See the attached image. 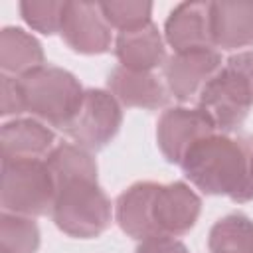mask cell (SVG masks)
<instances>
[{
	"label": "cell",
	"mask_w": 253,
	"mask_h": 253,
	"mask_svg": "<svg viewBox=\"0 0 253 253\" xmlns=\"http://www.w3.org/2000/svg\"><path fill=\"white\" fill-rule=\"evenodd\" d=\"M202 211L200 196L186 182H134L115 200V221L132 239L188 233Z\"/></svg>",
	"instance_id": "obj_1"
},
{
	"label": "cell",
	"mask_w": 253,
	"mask_h": 253,
	"mask_svg": "<svg viewBox=\"0 0 253 253\" xmlns=\"http://www.w3.org/2000/svg\"><path fill=\"white\" fill-rule=\"evenodd\" d=\"M249 156L251 146L243 140L225 132H213L186 152L180 168L200 192L243 204L253 200Z\"/></svg>",
	"instance_id": "obj_2"
},
{
	"label": "cell",
	"mask_w": 253,
	"mask_h": 253,
	"mask_svg": "<svg viewBox=\"0 0 253 253\" xmlns=\"http://www.w3.org/2000/svg\"><path fill=\"white\" fill-rule=\"evenodd\" d=\"M115 217V206L99 186L97 176H73L55 182L51 219L59 231L75 239L105 233Z\"/></svg>",
	"instance_id": "obj_3"
},
{
	"label": "cell",
	"mask_w": 253,
	"mask_h": 253,
	"mask_svg": "<svg viewBox=\"0 0 253 253\" xmlns=\"http://www.w3.org/2000/svg\"><path fill=\"white\" fill-rule=\"evenodd\" d=\"M198 107L221 132L237 130L245 123L253 107V49L237 51L223 61L198 95Z\"/></svg>",
	"instance_id": "obj_4"
},
{
	"label": "cell",
	"mask_w": 253,
	"mask_h": 253,
	"mask_svg": "<svg viewBox=\"0 0 253 253\" xmlns=\"http://www.w3.org/2000/svg\"><path fill=\"white\" fill-rule=\"evenodd\" d=\"M24 111L47 126L65 130L77 113L85 89L79 79L57 65H42L22 77H16Z\"/></svg>",
	"instance_id": "obj_5"
},
{
	"label": "cell",
	"mask_w": 253,
	"mask_h": 253,
	"mask_svg": "<svg viewBox=\"0 0 253 253\" xmlns=\"http://www.w3.org/2000/svg\"><path fill=\"white\" fill-rule=\"evenodd\" d=\"M55 200V182L43 160H8L2 158V211L26 217L51 213Z\"/></svg>",
	"instance_id": "obj_6"
},
{
	"label": "cell",
	"mask_w": 253,
	"mask_h": 253,
	"mask_svg": "<svg viewBox=\"0 0 253 253\" xmlns=\"http://www.w3.org/2000/svg\"><path fill=\"white\" fill-rule=\"evenodd\" d=\"M123 125V107L107 89H85L81 105L65 126V134L81 148H105Z\"/></svg>",
	"instance_id": "obj_7"
},
{
	"label": "cell",
	"mask_w": 253,
	"mask_h": 253,
	"mask_svg": "<svg viewBox=\"0 0 253 253\" xmlns=\"http://www.w3.org/2000/svg\"><path fill=\"white\" fill-rule=\"evenodd\" d=\"M213 132H217V126L204 109L178 105L158 117L156 144L170 164H182L186 152Z\"/></svg>",
	"instance_id": "obj_8"
},
{
	"label": "cell",
	"mask_w": 253,
	"mask_h": 253,
	"mask_svg": "<svg viewBox=\"0 0 253 253\" xmlns=\"http://www.w3.org/2000/svg\"><path fill=\"white\" fill-rule=\"evenodd\" d=\"M221 65L223 59L215 47L172 53L162 65L166 89L180 103L192 101L202 93L206 83L221 69Z\"/></svg>",
	"instance_id": "obj_9"
},
{
	"label": "cell",
	"mask_w": 253,
	"mask_h": 253,
	"mask_svg": "<svg viewBox=\"0 0 253 253\" xmlns=\"http://www.w3.org/2000/svg\"><path fill=\"white\" fill-rule=\"evenodd\" d=\"M113 28L105 20L99 2H67L61 22V40L77 53H107L113 40Z\"/></svg>",
	"instance_id": "obj_10"
},
{
	"label": "cell",
	"mask_w": 253,
	"mask_h": 253,
	"mask_svg": "<svg viewBox=\"0 0 253 253\" xmlns=\"http://www.w3.org/2000/svg\"><path fill=\"white\" fill-rule=\"evenodd\" d=\"M164 42L174 53L213 47L210 34V2L176 4L164 22Z\"/></svg>",
	"instance_id": "obj_11"
},
{
	"label": "cell",
	"mask_w": 253,
	"mask_h": 253,
	"mask_svg": "<svg viewBox=\"0 0 253 253\" xmlns=\"http://www.w3.org/2000/svg\"><path fill=\"white\" fill-rule=\"evenodd\" d=\"M0 146L8 160H43L55 146V132L34 117L12 119L0 128Z\"/></svg>",
	"instance_id": "obj_12"
},
{
	"label": "cell",
	"mask_w": 253,
	"mask_h": 253,
	"mask_svg": "<svg viewBox=\"0 0 253 253\" xmlns=\"http://www.w3.org/2000/svg\"><path fill=\"white\" fill-rule=\"evenodd\" d=\"M210 34L213 47L241 49L253 45V2H210Z\"/></svg>",
	"instance_id": "obj_13"
},
{
	"label": "cell",
	"mask_w": 253,
	"mask_h": 253,
	"mask_svg": "<svg viewBox=\"0 0 253 253\" xmlns=\"http://www.w3.org/2000/svg\"><path fill=\"white\" fill-rule=\"evenodd\" d=\"M113 49L119 65L132 71H152L166 61V42L154 22L119 32Z\"/></svg>",
	"instance_id": "obj_14"
},
{
	"label": "cell",
	"mask_w": 253,
	"mask_h": 253,
	"mask_svg": "<svg viewBox=\"0 0 253 253\" xmlns=\"http://www.w3.org/2000/svg\"><path fill=\"white\" fill-rule=\"evenodd\" d=\"M107 91L126 109H160L168 101L166 85L152 71H132L121 65L109 73Z\"/></svg>",
	"instance_id": "obj_15"
},
{
	"label": "cell",
	"mask_w": 253,
	"mask_h": 253,
	"mask_svg": "<svg viewBox=\"0 0 253 253\" xmlns=\"http://www.w3.org/2000/svg\"><path fill=\"white\" fill-rule=\"evenodd\" d=\"M42 65H45V53L36 36L16 26L2 28L0 32L2 75L22 77Z\"/></svg>",
	"instance_id": "obj_16"
},
{
	"label": "cell",
	"mask_w": 253,
	"mask_h": 253,
	"mask_svg": "<svg viewBox=\"0 0 253 253\" xmlns=\"http://www.w3.org/2000/svg\"><path fill=\"white\" fill-rule=\"evenodd\" d=\"M210 253H253V219L245 213H227L208 233Z\"/></svg>",
	"instance_id": "obj_17"
},
{
	"label": "cell",
	"mask_w": 253,
	"mask_h": 253,
	"mask_svg": "<svg viewBox=\"0 0 253 253\" xmlns=\"http://www.w3.org/2000/svg\"><path fill=\"white\" fill-rule=\"evenodd\" d=\"M40 249V227L34 217L2 211L0 253H36Z\"/></svg>",
	"instance_id": "obj_18"
},
{
	"label": "cell",
	"mask_w": 253,
	"mask_h": 253,
	"mask_svg": "<svg viewBox=\"0 0 253 253\" xmlns=\"http://www.w3.org/2000/svg\"><path fill=\"white\" fill-rule=\"evenodd\" d=\"M101 12L111 28L119 32H128L140 26H146L152 22V4L142 0H111V2H99Z\"/></svg>",
	"instance_id": "obj_19"
},
{
	"label": "cell",
	"mask_w": 253,
	"mask_h": 253,
	"mask_svg": "<svg viewBox=\"0 0 253 253\" xmlns=\"http://www.w3.org/2000/svg\"><path fill=\"white\" fill-rule=\"evenodd\" d=\"M65 4L61 0H24L18 4L22 20L36 32L51 36L61 30Z\"/></svg>",
	"instance_id": "obj_20"
},
{
	"label": "cell",
	"mask_w": 253,
	"mask_h": 253,
	"mask_svg": "<svg viewBox=\"0 0 253 253\" xmlns=\"http://www.w3.org/2000/svg\"><path fill=\"white\" fill-rule=\"evenodd\" d=\"M22 113H26V111H24V103H22V95H20L16 77L2 75V79H0V115L2 117L14 115L18 119V115H22Z\"/></svg>",
	"instance_id": "obj_21"
},
{
	"label": "cell",
	"mask_w": 253,
	"mask_h": 253,
	"mask_svg": "<svg viewBox=\"0 0 253 253\" xmlns=\"http://www.w3.org/2000/svg\"><path fill=\"white\" fill-rule=\"evenodd\" d=\"M134 253H190V249L178 237H172V235H154V237L142 239L136 245Z\"/></svg>",
	"instance_id": "obj_22"
},
{
	"label": "cell",
	"mask_w": 253,
	"mask_h": 253,
	"mask_svg": "<svg viewBox=\"0 0 253 253\" xmlns=\"http://www.w3.org/2000/svg\"><path fill=\"white\" fill-rule=\"evenodd\" d=\"M249 166H251V178H253V146H251V156H249Z\"/></svg>",
	"instance_id": "obj_23"
}]
</instances>
